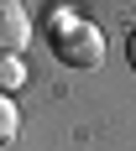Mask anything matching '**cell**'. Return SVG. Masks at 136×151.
<instances>
[{
  "instance_id": "obj_1",
  "label": "cell",
  "mask_w": 136,
  "mask_h": 151,
  "mask_svg": "<svg viewBox=\"0 0 136 151\" xmlns=\"http://www.w3.org/2000/svg\"><path fill=\"white\" fill-rule=\"evenodd\" d=\"M58 58L68 68H100L105 63V31L94 21H68L58 31Z\"/></svg>"
},
{
  "instance_id": "obj_2",
  "label": "cell",
  "mask_w": 136,
  "mask_h": 151,
  "mask_svg": "<svg viewBox=\"0 0 136 151\" xmlns=\"http://www.w3.org/2000/svg\"><path fill=\"white\" fill-rule=\"evenodd\" d=\"M31 42V16L16 0H0V58H21V47Z\"/></svg>"
},
{
  "instance_id": "obj_3",
  "label": "cell",
  "mask_w": 136,
  "mask_h": 151,
  "mask_svg": "<svg viewBox=\"0 0 136 151\" xmlns=\"http://www.w3.org/2000/svg\"><path fill=\"white\" fill-rule=\"evenodd\" d=\"M21 130V115H16V104H11V94H0V146Z\"/></svg>"
},
{
  "instance_id": "obj_4",
  "label": "cell",
  "mask_w": 136,
  "mask_h": 151,
  "mask_svg": "<svg viewBox=\"0 0 136 151\" xmlns=\"http://www.w3.org/2000/svg\"><path fill=\"white\" fill-rule=\"evenodd\" d=\"M21 78H26V68H21V58H0V94H5V89H16Z\"/></svg>"
},
{
  "instance_id": "obj_5",
  "label": "cell",
  "mask_w": 136,
  "mask_h": 151,
  "mask_svg": "<svg viewBox=\"0 0 136 151\" xmlns=\"http://www.w3.org/2000/svg\"><path fill=\"white\" fill-rule=\"evenodd\" d=\"M126 58H131V68H136V31H131V42H126Z\"/></svg>"
}]
</instances>
